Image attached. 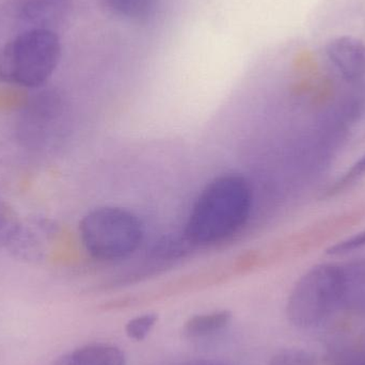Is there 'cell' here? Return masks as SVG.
Instances as JSON below:
<instances>
[{
    "label": "cell",
    "instance_id": "8fae6325",
    "mask_svg": "<svg viewBox=\"0 0 365 365\" xmlns=\"http://www.w3.org/2000/svg\"><path fill=\"white\" fill-rule=\"evenodd\" d=\"M21 225L16 210L8 202L0 199V248H8L12 244Z\"/></svg>",
    "mask_w": 365,
    "mask_h": 365
},
{
    "label": "cell",
    "instance_id": "52a82bcc",
    "mask_svg": "<svg viewBox=\"0 0 365 365\" xmlns=\"http://www.w3.org/2000/svg\"><path fill=\"white\" fill-rule=\"evenodd\" d=\"M341 307L355 313H365V261L342 264Z\"/></svg>",
    "mask_w": 365,
    "mask_h": 365
},
{
    "label": "cell",
    "instance_id": "9c48e42d",
    "mask_svg": "<svg viewBox=\"0 0 365 365\" xmlns=\"http://www.w3.org/2000/svg\"><path fill=\"white\" fill-rule=\"evenodd\" d=\"M115 14L132 21L148 19L155 12L158 0H107Z\"/></svg>",
    "mask_w": 365,
    "mask_h": 365
},
{
    "label": "cell",
    "instance_id": "30bf717a",
    "mask_svg": "<svg viewBox=\"0 0 365 365\" xmlns=\"http://www.w3.org/2000/svg\"><path fill=\"white\" fill-rule=\"evenodd\" d=\"M365 178V154L356 160L342 175L338 178L331 185L328 186L325 192L323 193V197L330 199L336 197L342 193L346 192L349 189L358 184Z\"/></svg>",
    "mask_w": 365,
    "mask_h": 365
},
{
    "label": "cell",
    "instance_id": "2e32d148",
    "mask_svg": "<svg viewBox=\"0 0 365 365\" xmlns=\"http://www.w3.org/2000/svg\"><path fill=\"white\" fill-rule=\"evenodd\" d=\"M180 365H227L220 361L210 359H195L190 361L184 362Z\"/></svg>",
    "mask_w": 365,
    "mask_h": 365
},
{
    "label": "cell",
    "instance_id": "7c38bea8",
    "mask_svg": "<svg viewBox=\"0 0 365 365\" xmlns=\"http://www.w3.org/2000/svg\"><path fill=\"white\" fill-rule=\"evenodd\" d=\"M269 365H317V360L304 349H287L277 351L270 358Z\"/></svg>",
    "mask_w": 365,
    "mask_h": 365
},
{
    "label": "cell",
    "instance_id": "4fadbf2b",
    "mask_svg": "<svg viewBox=\"0 0 365 365\" xmlns=\"http://www.w3.org/2000/svg\"><path fill=\"white\" fill-rule=\"evenodd\" d=\"M158 314L148 313L130 319L125 326V332L130 340L143 341L152 331L158 323Z\"/></svg>",
    "mask_w": 365,
    "mask_h": 365
},
{
    "label": "cell",
    "instance_id": "3957f363",
    "mask_svg": "<svg viewBox=\"0 0 365 365\" xmlns=\"http://www.w3.org/2000/svg\"><path fill=\"white\" fill-rule=\"evenodd\" d=\"M86 252L96 261L128 259L140 248L145 237L136 214L120 206H100L88 212L78 227Z\"/></svg>",
    "mask_w": 365,
    "mask_h": 365
},
{
    "label": "cell",
    "instance_id": "8992f818",
    "mask_svg": "<svg viewBox=\"0 0 365 365\" xmlns=\"http://www.w3.org/2000/svg\"><path fill=\"white\" fill-rule=\"evenodd\" d=\"M53 365H126V357L115 345L96 343L61 356Z\"/></svg>",
    "mask_w": 365,
    "mask_h": 365
},
{
    "label": "cell",
    "instance_id": "5bb4252c",
    "mask_svg": "<svg viewBox=\"0 0 365 365\" xmlns=\"http://www.w3.org/2000/svg\"><path fill=\"white\" fill-rule=\"evenodd\" d=\"M362 248H365V230L342 242H336L334 246H330L326 253L332 257H340V255L355 252Z\"/></svg>",
    "mask_w": 365,
    "mask_h": 365
},
{
    "label": "cell",
    "instance_id": "7a4b0ae2",
    "mask_svg": "<svg viewBox=\"0 0 365 365\" xmlns=\"http://www.w3.org/2000/svg\"><path fill=\"white\" fill-rule=\"evenodd\" d=\"M62 45L53 29L36 26L19 32L0 48V83L38 89L59 66Z\"/></svg>",
    "mask_w": 365,
    "mask_h": 365
},
{
    "label": "cell",
    "instance_id": "277c9868",
    "mask_svg": "<svg viewBox=\"0 0 365 365\" xmlns=\"http://www.w3.org/2000/svg\"><path fill=\"white\" fill-rule=\"evenodd\" d=\"M342 298V265L319 264L309 269L289 294L287 315L292 325L310 329L319 325Z\"/></svg>",
    "mask_w": 365,
    "mask_h": 365
},
{
    "label": "cell",
    "instance_id": "6da1fadb",
    "mask_svg": "<svg viewBox=\"0 0 365 365\" xmlns=\"http://www.w3.org/2000/svg\"><path fill=\"white\" fill-rule=\"evenodd\" d=\"M252 203V189L244 177L225 173L215 178L202 189L191 207L185 240L195 247L225 242L248 222Z\"/></svg>",
    "mask_w": 365,
    "mask_h": 365
},
{
    "label": "cell",
    "instance_id": "5b68a950",
    "mask_svg": "<svg viewBox=\"0 0 365 365\" xmlns=\"http://www.w3.org/2000/svg\"><path fill=\"white\" fill-rule=\"evenodd\" d=\"M326 53L345 81H357L365 76L364 41L355 36H338L328 43Z\"/></svg>",
    "mask_w": 365,
    "mask_h": 365
},
{
    "label": "cell",
    "instance_id": "9a60e30c",
    "mask_svg": "<svg viewBox=\"0 0 365 365\" xmlns=\"http://www.w3.org/2000/svg\"><path fill=\"white\" fill-rule=\"evenodd\" d=\"M327 362L328 365H365V353L351 349H338L328 355Z\"/></svg>",
    "mask_w": 365,
    "mask_h": 365
},
{
    "label": "cell",
    "instance_id": "e0dca14e",
    "mask_svg": "<svg viewBox=\"0 0 365 365\" xmlns=\"http://www.w3.org/2000/svg\"><path fill=\"white\" fill-rule=\"evenodd\" d=\"M26 1L41 2V4H47V6L55 9L56 6H59V4H61L62 2L66 1V0H26Z\"/></svg>",
    "mask_w": 365,
    "mask_h": 365
},
{
    "label": "cell",
    "instance_id": "ba28073f",
    "mask_svg": "<svg viewBox=\"0 0 365 365\" xmlns=\"http://www.w3.org/2000/svg\"><path fill=\"white\" fill-rule=\"evenodd\" d=\"M232 321L229 310L214 311L190 317L185 323L184 331L189 338H202L225 329Z\"/></svg>",
    "mask_w": 365,
    "mask_h": 365
}]
</instances>
